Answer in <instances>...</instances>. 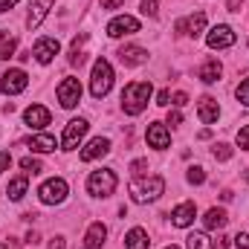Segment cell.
<instances>
[{
    "mask_svg": "<svg viewBox=\"0 0 249 249\" xmlns=\"http://www.w3.org/2000/svg\"><path fill=\"white\" fill-rule=\"evenodd\" d=\"M151 96H154L151 81H133V84H127L122 90V110L127 116H139L148 107Z\"/></svg>",
    "mask_w": 249,
    "mask_h": 249,
    "instance_id": "cell-1",
    "label": "cell"
},
{
    "mask_svg": "<svg viewBox=\"0 0 249 249\" xmlns=\"http://www.w3.org/2000/svg\"><path fill=\"white\" fill-rule=\"evenodd\" d=\"M110 87H113V67H110V61L99 58V61L93 64L90 93H93V99H105V96L110 93Z\"/></svg>",
    "mask_w": 249,
    "mask_h": 249,
    "instance_id": "cell-2",
    "label": "cell"
},
{
    "mask_svg": "<svg viewBox=\"0 0 249 249\" xmlns=\"http://www.w3.org/2000/svg\"><path fill=\"white\" fill-rule=\"evenodd\" d=\"M165 191V180L162 177H148V180H133L130 183V197H133V203H151V200H157L160 194Z\"/></svg>",
    "mask_w": 249,
    "mask_h": 249,
    "instance_id": "cell-3",
    "label": "cell"
},
{
    "mask_svg": "<svg viewBox=\"0 0 249 249\" xmlns=\"http://www.w3.org/2000/svg\"><path fill=\"white\" fill-rule=\"evenodd\" d=\"M116 174L110 171V168H102V171H93L90 177H87V191L93 194V197H110L113 191H116Z\"/></svg>",
    "mask_w": 249,
    "mask_h": 249,
    "instance_id": "cell-4",
    "label": "cell"
},
{
    "mask_svg": "<svg viewBox=\"0 0 249 249\" xmlns=\"http://www.w3.org/2000/svg\"><path fill=\"white\" fill-rule=\"evenodd\" d=\"M38 197L47 206H58V203L67 200V183H64L61 177H53V180H47L44 186L38 188Z\"/></svg>",
    "mask_w": 249,
    "mask_h": 249,
    "instance_id": "cell-5",
    "label": "cell"
},
{
    "mask_svg": "<svg viewBox=\"0 0 249 249\" xmlns=\"http://www.w3.org/2000/svg\"><path fill=\"white\" fill-rule=\"evenodd\" d=\"M26 84H29V78H26L23 70H6L3 78H0V93L3 96H18V93L26 90Z\"/></svg>",
    "mask_w": 249,
    "mask_h": 249,
    "instance_id": "cell-6",
    "label": "cell"
},
{
    "mask_svg": "<svg viewBox=\"0 0 249 249\" xmlns=\"http://www.w3.org/2000/svg\"><path fill=\"white\" fill-rule=\"evenodd\" d=\"M87 119H70L67 127H64V136H61V148L64 151H72V148H78V142L84 139V133H87Z\"/></svg>",
    "mask_w": 249,
    "mask_h": 249,
    "instance_id": "cell-7",
    "label": "cell"
},
{
    "mask_svg": "<svg viewBox=\"0 0 249 249\" xmlns=\"http://www.w3.org/2000/svg\"><path fill=\"white\" fill-rule=\"evenodd\" d=\"M58 102H61L64 110H72L81 102V84H78V78H64L61 84H58Z\"/></svg>",
    "mask_w": 249,
    "mask_h": 249,
    "instance_id": "cell-8",
    "label": "cell"
},
{
    "mask_svg": "<svg viewBox=\"0 0 249 249\" xmlns=\"http://www.w3.org/2000/svg\"><path fill=\"white\" fill-rule=\"evenodd\" d=\"M206 44H209L212 50H226V47H232V44H235V32H232V26L217 23V26L206 35Z\"/></svg>",
    "mask_w": 249,
    "mask_h": 249,
    "instance_id": "cell-9",
    "label": "cell"
},
{
    "mask_svg": "<svg viewBox=\"0 0 249 249\" xmlns=\"http://www.w3.org/2000/svg\"><path fill=\"white\" fill-rule=\"evenodd\" d=\"M133 32H139V20L130 18V15H119V18H113L107 23V35L110 38H124V35H133Z\"/></svg>",
    "mask_w": 249,
    "mask_h": 249,
    "instance_id": "cell-10",
    "label": "cell"
},
{
    "mask_svg": "<svg viewBox=\"0 0 249 249\" xmlns=\"http://www.w3.org/2000/svg\"><path fill=\"white\" fill-rule=\"evenodd\" d=\"M58 53H61V44H58L55 38H41V41L32 47V55H35L38 64H50Z\"/></svg>",
    "mask_w": 249,
    "mask_h": 249,
    "instance_id": "cell-11",
    "label": "cell"
},
{
    "mask_svg": "<svg viewBox=\"0 0 249 249\" xmlns=\"http://www.w3.org/2000/svg\"><path fill=\"white\" fill-rule=\"evenodd\" d=\"M174 29H177L180 35L200 38V32L206 29V15H203V12H197V15H188V18H183V20H177V23H174Z\"/></svg>",
    "mask_w": 249,
    "mask_h": 249,
    "instance_id": "cell-12",
    "label": "cell"
},
{
    "mask_svg": "<svg viewBox=\"0 0 249 249\" xmlns=\"http://www.w3.org/2000/svg\"><path fill=\"white\" fill-rule=\"evenodd\" d=\"M148 145L151 148H157V151H162V148H168L171 145V133H168V127L162 122H154V124H148Z\"/></svg>",
    "mask_w": 249,
    "mask_h": 249,
    "instance_id": "cell-13",
    "label": "cell"
},
{
    "mask_svg": "<svg viewBox=\"0 0 249 249\" xmlns=\"http://www.w3.org/2000/svg\"><path fill=\"white\" fill-rule=\"evenodd\" d=\"M23 122L29 124L32 130H41L44 124H50V110H47L44 105H32V107H26V113H23Z\"/></svg>",
    "mask_w": 249,
    "mask_h": 249,
    "instance_id": "cell-14",
    "label": "cell"
},
{
    "mask_svg": "<svg viewBox=\"0 0 249 249\" xmlns=\"http://www.w3.org/2000/svg\"><path fill=\"white\" fill-rule=\"evenodd\" d=\"M194 217H197V206L194 203H180L174 212H171V223L174 226H180V229H186L194 223Z\"/></svg>",
    "mask_w": 249,
    "mask_h": 249,
    "instance_id": "cell-15",
    "label": "cell"
},
{
    "mask_svg": "<svg viewBox=\"0 0 249 249\" xmlns=\"http://www.w3.org/2000/svg\"><path fill=\"white\" fill-rule=\"evenodd\" d=\"M197 116H200V122H203V124L217 122V116H220V105H217L212 96H203V99H200V105H197Z\"/></svg>",
    "mask_w": 249,
    "mask_h": 249,
    "instance_id": "cell-16",
    "label": "cell"
},
{
    "mask_svg": "<svg viewBox=\"0 0 249 249\" xmlns=\"http://www.w3.org/2000/svg\"><path fill=\"white\" fill-rule=\"evenodd\" d=\"M107 151H110V139H105V136H96V139H90V145L81 151V160H84V162H93V160L105 157Z\"/></svg>",
    "mask_w": 249,
    "mask_h": 249,
    "instance_id": "cell-17",
    "label": "cell"
},
{
    "mask_svg": "<svg viewBox=\"0 0 249 249\" xmlns=\"http://www.w3.org/2000/svg\"><path fill=\"white\" fill-rule=\"evenodd\" d=\"M105 238H107V226L105 223H93L90 229H87V235H84V249H102L105 247Z\"/></svg>",
    "mask_w": 249,
    "mask_h": 249,
    "instance_id": "cell-18",
    "label": "cell"
},
{
    "mask_svg": "<svg viewBox=\"0 0 249 249\" xmlns=\"http://www.w3.org/2000/svg\"><path fill=\"white\" fill-rule=\"evenodd\" d=\"M50 6H53V0H32V3H29V18H26V26H29V29L41 26V20L47 18Z\"/></svg>",
    "mask_w": 249,
    "mask_h": 249,
    "instance_id": "cell-19",
    "label": "cell"
},
{
    "mask_svg": "<svg viewBox=\"0 0 249 249\" xmlns=\"http://www.w3.org/2000/svg\"><path fill=\"white\" fill-rule=\"evenodd\" d=\"M220 75H223V67H220V61H217V58H209V61L200 67V72H197V78H200L203 84H214Z\"/></svg>",
    "mask_w": 249,
    "mask_h": 249,
    "instance_id": "cell-20",
    "label": "cell"
},
{
    "mask_svg": "<svg viewBox=\"0 0 249 249\" xmlns=\"http://www.w3.org/2000/svg\"><path fill=\"white\" fill-rule=\"evenodd\" d=\"M226 223H229V214H226L223 209H209L206 217H203V226H206L209 232H217V229H223Z\"/></svg>",
    "mask_w": 249,
    "mask_h": 249,
    "instance_id": "cell-21",
    "label": "cell"
},
{
    "mask_svg": "<svg viewBox=\"0 0 249 249\" xmlns=\"http://www.w3.org/2000/svg\"><path fill=\"white\" fill-rule=\"evenodd\" d=\"M145 58H148V53H145L142 47H122V50H119V61H122L124 67H139Z\"/></svg>",
    "mask_w": 249,
    "mask_h": 249,
    "instance_id": "cell-22",
    "label": "cell"
},
{
    "mask_svg": "<svg viewBox=\"0 0 249 249\" xmlns=\"http://www.w3.org/2000/svg\"><path fill=\"white\" fill-rule=\"evenodd\" d=\"M29 148L38 151V154H50V151L58 148V142H55V136H50V133H38V136L29 139Z\"/></svg>",
    "mask_w": 249,
    "mask_h": 249,
    "instance_id": "cell-23",
    "label": "cell"
},
{
    "mask_svg": "<svg viewBox=\"0 0 249 249\" xmlns=\"http://www.w3.org/2000/svg\"><path fill=\"white\" fill-rule=\"evenodd\" d=\"M124 249H148V232L133 226L127 235H124Z\"/></svg>",
    "mask_w": 249,
    "mask_h": 249,
    "instance_id": "cell-24",
    "label": "cell"
},
{
    "mask_svg": "<svg viewBox=\"0 0 249 249\" xmlns=\"http://www.w3.org/2000/svg\"><path fill=\"white\" fill-rule=\"evenodd\" d=\"M26 188H29V177L23 174V177H15V180L9 183V188H6V194H9V200H23Z\"/></svg>",
    "mask_w": 249,
    "mask_h": 249,
    "instance_id": "cell-25",
    "label": "cell"
},
{
    "mask_svg": "<svg viewBox=\"0 0 249 249\" xmlns=\"http://www.w3.org/2000/svg\"><path fill=\"white\" fill-rule=\"evenodd\" d=\"M87 41V35H81V38H75L72 41V50H70V64L72 67H81L84 64V55H81V44Z\"/></svg>",
    "mask_w": 249,
    "mask_h": 249,
    "instance_id": "cell-26",
    "label": "cell"
},
{
    "mask_svg": "<svg viewBox=\"0 0 249 249\" xmlns=\"http://www.w3.org/2000/svg\"><path fill=\"white\" fill-rule=\"evenodd\" d=\"M186 247L188 249H209V238H206L203 232H191L186 238Z\"/></svg>",
    "mask_w": 249,
    "mask_h": 249,
    "instance_id": "cell-27",
    "label": "cell"
},
{
    "mask_svg": "<svg viewBox=\"0 0 249 249\" xmlns=\"http://www.w3.org/2000/svg\"><path fill=\"white\" fill-rule=\"evenodd\" d=\"M20 168H23L26 174H41V171H44V165H41L38 160H32V157H23V160H20Z\"/></svg>",
    "mask_w": 249,
    "mask_h": 249,
    "instance_id": "cell-28",
    "label": "cell"
},
{
    "mask_svg": "<svg viewBox=\"0 0 249 249\" xmlns=\"http://www.w3.org/2000/svg\"><path fill=\"white\" fill-rule=\"evenodd\" d=\"M186 177H188V183H191V186H200V183H206V171H203L200 165H191Z\"/></svg>",
    "mask_w": 249,
    "mask_h": 249,
    "instance_id": "cell-29",
    "label": "cell"
},
{
    "mask_svg": "<svg viewBox=\"0 0 249 249\" xmlns=\"http://www.w3.org/2000/svg\"><path fill=\"white\" fill-rule=\"evenodd\" d=\"M15 50H18V41H15V38H9V41L0 47V61H9V58L15 55Z\"/></svg>",
    "mask_w": 249,
    "mask_h": 249,
    "instance_id": "cell-30",
    "label": "cell"
},
{
    "mask_svg": "<svg viewBox=\"0 0 249 249\" xmlns=\"http://www.w3.org/2000/svg\"><path fill=\"white\" fill-rule=\"evenodd\" d=\"M235 96H238V102H241V105H247V107H249V78H244V81L238 84Z\"/></svg>",
    "mask_w": 249,
    "mask_h": 249,
    "instance_id": "cell-31",
    "label": "cell"
},
{
    "mask_svg": "<svg viewBox=\"0 0 249 249\" xmlns=\"http://www.w3.org/2000/svg\"><path fill=\"white\" fill-rule=\"evenodd\" d=\"M212 154H214V160H220V162H223V160H229V157H232V148H229V145H214V151H212Z\"/></svg>",
    "mask_w": 249,
    "mask_h": 249,
    "instance_id": "cell-32",
    "label": "cell"
},
{
    "mask_svg": "<svg viewBox=\"0 0 249 249\" xmlns=\"http://www.w3.org/2000/svg\"><path fill=\"white\" fill-rule=\"evenodd\" d=\"M142 12H145L148 18H154V15L160 12V0H142Z\"/></svg>",
    "mask_w": 249,
    "mask_h": 249,
    "instance_id": "cell-33",
    "label": "cell"
},
{
    "mask_svg": "<svg viewBox=\"0 0 249 249\" xmlns=\"http://www.w3.org/2000/svg\"><path fill=\"white\" fill-rule=\"evenodd\" d=\"M238 145H241L244 151H249V124H247V127H241V130H238Z\"/></svg>",
    "mask_w": 249,
    "mask_h": 249,
    "instance_id": "cell-34",
    "label": "cell"
},
{
    "mask_svg": "<svg viewBox=\"0 0 249 249\" xmlns=\"http://www.w3.org/2000/svg\"><path fill=\"white\" fill-rule=\"evenodd\" d=\"M145 168H148V162H145V160H136V162L130 165V171H133V177H142V174H145Z\"/></svg>",
    "mask_w": 249,
    "mask_h": 249,
    "instance_id": "cell-35",
    "label": "cell"
},
{
    "mask_svg": "<svg viewBox=\"0 0 249 249\" xmlns=\"http://www.w3.org/2000/svg\"><path fill=\"white\" fill-rule=\"evenodd\" d=\"M226 247H229V238H226V235H217V238L212 241V249H226Z\"/></svg>",
    "mask_w": 249,
    "mask_h": 249,
    "instance_id": "cell-36",
    "label": "cell"
},
{
    "mask_svg": "<svg viewBox=\"0 0 249 249\" xmlns=\"http://www.w3.org/2000/svg\"><path fill=\"white\" fill-rule=\"evenodd\" d=\"M157 105H171V90H160V96H157Z\"/></svg>",
    "mask_w": 249,
    "mask_h": 249,
    "instance_id": "cell-37",
    "label": "cell"
},
{
    "mask_svg": "<svg viewBox=\"0 0 249 249\" xmlns=\"http://www.w3.org/2000/svg\"><path fill=\"white\" fill-rule=\"evenodd\" d=\"M9 165H12V157H9V151H0V174H3Z\"/></svg>",
    "mask_w": 249,
    "mask_h": 249,
    "instance_id": "cell-38",
    "label": "cell"
},
{
    "mask_svg": "<svg viewBox=\"0 0 249 249\" xmlns=\"http://www.w3.org/2000/svg\"><path fill=\"white\" fill-rule=\"evenodd\" d=\"M235 247H238V249H249V235H247V232H241V235L235 238Z\"/></svg>",
    "mask_w": 249,
    "mask_h": 249,
    "instance_id": "cell-39",
    "label": "cell"
},
{
    "mask_svg": "<svg viewBox=\"0 0 249 249\" xmlns=\"http://www.w3.org/2000/svg\"><path fill=\"white\" fill-rule=\"evenodd\" d=\"M180 122H183V113H180V110H171V113H168V124H171V127H177Z\"/></svg>",
    "mask_w": 249,
    "mask_h": 249,
    "instance_id": "cell-40",
    "label": "cell"
},
{
    "mask_svg": "<svg viewBox=\"0 0 249 249\" xmlns=\"http://www.w3.org/2000/svg\"><path fill=\"white\" fill-rule=\"evenodd\" d=\"M124 0H102V9H122Z\"/></svg>",
    "mask_w": 249,
    "mask_h": 249,
    "instance_id": "cell-41",
    "label": "cell"
},
{
    "mask_svg": "<svg viewBox=\"0 0 249 249\" xmlns=\"http://www.w3.org/2000/svg\"><path fill=\"white\" fill-rule=\"evenodd\" d=\"M171 99H174V105H177V107H183V105L188 102V96H186V93H174Z\"/></svg>",
    "mask_w": 249,
    "mask_h": 249,
    "instance_id": "cell-42",
    "label": "cell"
},
{
    "mask_svg": "<svg viewBox=\"0 0 249 249\" xmlns=\"http://www.w3.org/2000/svg\"><path fill=\"white\" fill-rule=\"evenodd\" d=\"M15 3H18V0H0V15H3V12H9Z\"/></svg>",
    "mask_w": 249,
    "mask_h": 249,
    "instance_id": "cell-43",
    "label": "cell"
},
{
    "mask_svg": "<svg viewBox=\"0 0 249 249\" xmlns=\"http://www.w3.org/2000/svg\"><path fill=\"white\" fill-rule=\"evenodd\" d=\"M241 3H244V0H226V9H229V12H238Z\"/></svg>",
    "mask_w": 249,
    "mask_h": 249,
    "instance_id": "cell-44",
    "label": "cell"
},
{
    "mask_svg": "<svg viewBox=\"0 0 249 249\" xmlns=\"http://www.w3.org/2000/svg\"><path fill=\"white\" fill-rule=\"evenodd\" d=\"M50 249H64V238H53L50 241Z\"/></svg>",
    "mask_w": 249,
    "mask_h": 249,
    "instance_id": "cell-45",
    "label": "cell"
},
{
    "mask_svg": "<svg viewBox=\"0 0 249 249\" xmlns=\"http://www.w3.org/2000/svg\"><path fill=\"white\" fill-rule=\"evenodd\" d=\"M0 41H6V32H3V29H0Z\"/></svg>",
    "mask_w": 249,
    "mask_h": 249,
    "instance_id": "cell-46",
    "label": "cell"
},
{
    "mask_svg": "<svg viewBox=\"0 0 249 249\" xmlns=\"http://www.w3.org/2000/svg\"><path fill=\"white\" fill-rule=\"evenodd\" d=\"M165 249H180V247H174V244H171V247H165Z\"/></svg>",
    "mask_w": 249,
    "mask_h": 249,
    "instance_id": "cell-47",
    "label": "cell"
},
{
    "mask_svg": "<svg viewBox=\"0 0 249 249\" xmlns=\"http://www.w3.org/2000/svg\"><path fill=\"white\" fill-rule=\"evenodd\" d=\"M0 249H9V247H6V244H0Z\"/></svg>",
    "mask_w": 249,
    "mask_h": 249,
    "instance_id": "cell-48",
    "label": "cell"
}]
</instances>
